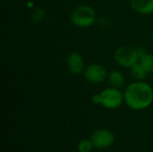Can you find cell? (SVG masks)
<instances>
[{
  "mask_svg": "<svg viewBox=\"0 0 153 152\" xmlns=\"http://www.w3.org/2000/svg\"><path fill=\"white\" fill-rule=\"evenodd\" d=\"M139 63L143 66L146 72L151 74H153V55L146 53L140 58Z\"/></svg>",
  "mask_w": 153,
  "mask_h": 152,
  "instance_id": "11",
  "label": "cell"
},
{
  "mask_svg": "<svg viewBox=\"0 0 153 152\" xmlns=\"http://www.w3.org/2000/svg\"><path fill=\"white\" fill-rule=\"evenodd\" d=\"M96 12L89 4L78 5L70 13L71 22L79 28H89L96 22Z\"/></svg>",
  "mask_w": 153,
  "mask_h": 152,
  "instance_id": "2",
  "label": "cell"
},
{
  "mask_svg": "<svg viewBox=\"0 0 153 152\" xmlns=\"http://www.w3.org/2000/svg\"><path fill=\"white\" fill-rule=\"evenodd\" d=\"M93 147V143L91 140H82L78 144V151L80 152H91Z\"/></svg>",
  "mask_w": 153,
  "mask_h": 152,
  "instance_id": "13",
  "label": "cell"
},
{
  "mask_svg": "<svg viewBox=\"0 0 153 152\" xmlns=\"http://www.w3.org/2000/svg\"><path fill=\"white\" fill-rule=\"evenodd\" d=\"M114 59L122 67L130 69L133 65L139 63L140 56L137 48L128 46H122L115 51Z\"/></svg>",
  "mask_w": 153,
  "mask_h": 152,
  "instance_id": "3",
  "label": "cell"
},
{
  "mask_svg": "<svg viewBox=\"0 0 153 152\" xmlns=\"http://www.w3.org/2000/svg\"><path fill=\"white\" fill-rule=\"evenodd\" d=\"M91 101L96 104V105H100L101 103V98H100V93H97V94H94L92 97H91Z\"/></svg>",
  "mask_w": 153,
  "mask_h": 152,
  "instance_id": "14",
  "label": "cell"
},
{
  "mask_svg": "<svg viewBox=\"0 0 153 152\" xmlns=\"http://www.w3.org/2000/svg\"><path fill=\"white\" fill-rule=\"evenodd\" d=\"M125 102L133 110H143L153 102L152 87L144 81L130 83L124 91Z\"/></svg>",
  "mask_w": 153,
  "mask_h": 152,
  "instance_id": "1",
  "label": "cell"
},
{
  "mask_svg": "<svg viewBox=\"0 0 153 152\" xmlns=\"http://www.w3.org/2000/svg\"><path fill=\"white\" fill-rule=\"evenodd\" d=\"M130 70L131 74L135 81H143L148 75V73L140 63H137L134 65H133L130 68Z\"/></svg>",
  "mask_w": 153,
  "mask_h": 152,
  "instance_id": "10",
  "label": "cell"
},
{
  "mask_svg": "<svg viewBox=\"0 0 153 152\" xmlns=\"http://www.w3.org/2000/svg\"><path fill=\"white\" fill-rule=\"evenodd\" d=\"M91 141L96 149H107L109 148L115 142L114 133L108 129H99L95 131L91 136Z\"/></svg>",
  "mask_w": 153,
  "mask_h": 152,
  "instance_id": "6",
  "label": "cell"
},
{
  "mask_svg": "<svg viewBox=\"0 0 153 152\" xmlns=\"http://www.w3.org/2000/svg\"><path fill=\"white\" fill-rule=\"evenodd\" d=\"M66 65L72 74L79 75L83 73L85 70V62L83 56L78 52H72L66 58Z\"/></svg>",
  "mask_w": 153,
  "mask_h": 152,
  "instance_id": "7",
  "label": "cell"
},
{
  "mask_svg": "<svg viewBox=\"0 0 153 152\" xmlns=\"http://www.w3.org/2000/svg\"><path fill=\"white\" fill-rule=\"evenodd\" d=\"M108 82L110 84L111 87L121 89L122 87L125 86L126 83V79L124 74L118 71V70H112L111 72L108 73Z\"/></svg>",
  "mask_w": 153,
  "mask_h": 152,
  "instance_id": "9",
  "label": "cell"
},
{
  "mask_svg": "<svg viewBox=\"0 0 153 152\" xmlns=\"http://www.w3.org/2000/svg\"><path fill=\"white\" fill-rule=\"evenodd\" d=\"M27 6H28L29 8H31V9L35 8V7H34V3H33L32 1H29V2L27 3Z\"/></svg>",
  "mask_w": 153,
  "mask_h": 152,
  "instance_id": "16",
  "label": "cell"
},
{
  "mask_svg": "<svg viewBox=\"0 0 153 152\" xmlns=\"http://www.w3.org/2000/svg\"><path fill=\"white\" fill-rule=\"evenodd\" d=\"M83 76L87 82L93 84H100L108 80V72L102 65L93 63L85 67Z\"/></svg>",
  "mask_w": 153,
  "mask_h": 152,
  "instance_id": "5",
  "label": "cell"
},
{
  "mask_svg": "<svg viewBox=\"0 0 153 152\" xmlns=\"http://www.w3.org/2000/svg\"><path fill=\"white\" fill-rule=\"evenodd\" d=\"M45 15H46V12H45L44 9H42L40 7H35V8L32 9L30 18H31V21L33 22L39 23L44 20Z\"/></svg>",
  "mask_w": 153,
  "mask_h": 152,
  "instance_id": "12",
  "label": "cell"
},
{
  "mask_svg": "<svg viewBox=\"0 0 153 152\" xmlns=\"http://www.w3.org/2000/svg\"><path fill=\"white\" fill-rule=\"evenodd\" d=\"M152 43H153V32H152Z\"/></svg>",
  "mask_w": 153,
  "mask_h": 152,
  "instance_id": "17",
  "label": "cell"
},
{
  "mask_svg": "<svg viewBox=\"0 0 153 152\" xmlns=\"http://www.w3.org/2000/svg\"><path fill=\"white\" fill-rule=\"evenodd\" d=\"M137 51H138V54H139V56H140V58H141L143 56H144V55L147 53L143 47H138V48H137Z\"/></svg>",
  "mask_w": 153,
  "mask_h": 152,
  "instance_id": "15",
  "label": "cell"
},
{
  "mask_svg": "<svg viewBox=\"0 0 153 152\" xmlns=\"http://www.w3.org/2000/svg\"><path fill=\"white\" fill-rule=\"evenodd\" d=\"M131 8L142 15L153 13V0H130Z\"/></svg>",
  "mask_w": 153,
  "mask_h": 152,
  "instance_id": "8",
  "label": "cell"
},
{
  "mask_svg": "<svg viewBox=\"0 0 153 152\" xmlns=\"http://www.w3.org/2000/svg\"><path fill=\"white\" fill-rule=\"evenodd\" d=\"M100 105L108 109L118 108L125 101L124 92H122L120 89L114 87H108L104 89L100 92Z\"/></svg>",
  "mask_w": 153,
  "mask_h": 152,
  "instance_id": "4",
  "label": "cell"
}]
</instances>
